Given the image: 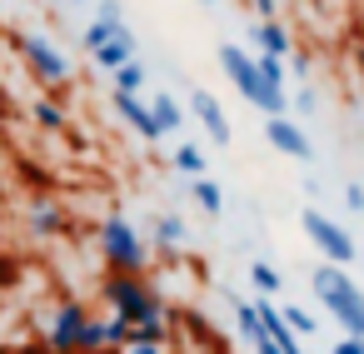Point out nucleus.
<instances>
[{"label":"nucleus","mask_w":364,"mask_h":354,"mask_svg":"<svg viewBox=\"0 0 364 354\" xmlns=\"http://www.w3.org/2000/svg\"><path fill=\"white\" fill-rule=\"evenodd\" d=\"M90 60H95L100 70H110V75H115L120 65H130V60H135V31H130V26H120V31H115V36H110Z\"/></svg>","instance_id":"12"},{"label":"nucleus","mask_w":364,"mask_h":354,"mask_svg":"<svg viewBox=\"0 0 364 354\" xmlns=\"http://www.w3.org/2000/svg\"><path fill=\"white\" fill-rule=\"evenodd\" d=\"M115 31H120V26H110V21H100V16H95V21L85 26V36H80V45H85V55H95V50H100V45H105V41H110Z\"/></svg>","instance_id":"21"},{"label":"nucleus","mask_w":364,"mask_h":354,"mask_svg":"<svg viewBox=\"0 0 364 354\" xmlns=\"http://www.w3.org/2000/svg\"><path fill=\"white\" fill-rule=\"evenodd\" d=\"M0 225H6V210H0Z\"/></svg>","instance_id":"37"},{"label":"nucleus","mask_w":364,"mask_h":354,"mask_svg":"<svg viewBox=\"0 0 364 354\" xmlns=\"http://www.w3.org/2000/svg\"><path fill=\"white\" fill-rule=\"evenodd\" d=\"M100 294H105L110 314H120V319H130V324H145V319H170L165 299L155 294V284H150L145 274H120V269H110V274L100 279Z\"/></svg>","instance_id":"1"},{"label":"nucleus","mask_w":364,"mask_h":354,"mask_svg":"<svg viewBox=\"0 0 364 354\" xmlns=\"http://www.w3.org/2000/svg\"><path fill=\"white\" fill-rule=\"evenodd\" d=\"M284 319H289V329H294V334H314V319H309L299 304H284Z\"/></svg>","instance_id":"27"},{"label":"nucleus","mask_w":364,"mask_h":354,"mask_svg":"<svg viewBox=\"0 0 364 354\" xmlns=\"http://www.w3.org/2000/svg\"><path fill=\"white\" fill-rule=\"evenodd\" d=\"M100 21H110V26H125V11H120V0H100V11H95Z\"/></svg>","instance_id":"28"},{"label":"nucleus","mask_w":364,"mask_h":354,"mask_svg":"<svg viewBox=\"0 0 364 354\" xmlns=\"http://www.w3.org/2000/svg\"><path fill=\"white\" fill-rule=\"evenodd\" d=\"M264 140H269L279 155H289V160H314L309 135H304L294 120H284V115H264Z\"/></svg>","instance_id":"8"},{"label":"nucleus","mask_w":364,"mask_h":354,"mask_svg":"<svg viewBox=\"0 0 364 354\" xmlns=\"http://www.w3.org/2000/svg\"><path fill=\"white\" fill-rule=\"evenodd\" d=\"M155 245L160 250H180L185 245V220L180 215H160L155 220Z\"/></svg>","instance_id":"17"},{"label":"nucleus","mask_w":364,"mask_h":354,"mask_svg":"<svg viewBox=\"0 0 364 354\" xmlns=\"http://www.w3.org/2000/svg\"><path fill=\"white\" fill-rule=\"evenodd\" d=\"M85 324H90V309H85L80 299H65V304L50 314L46 344H50L55 354H80V334H85Z\"/></svg>","instance_id":"7"},{"label":"nucleus","mask_w":364,"mask_h":354,"mask_svg":"<svg viewBox=\"0 0 364 354\" xmlns=\"http://www.w3.org/2000/svg\"><path fill=\"white\" fill-rule=\"evenodd\" d=\"M255 41H259V50H269V55H279V60L294 55V41H289V31H284L279 21H259V26H255Z\"/></svg>","instance_id":"13"},{"label":"nucleus","mask_w":364,"mask_h":354,"mask_svg":"<svg viewBox=\"0 0 364 354\" xmlns=\"http://www.w3.org/2000/svg\"><path fill=\"white\" fill-rule=\"evenodd\" d=\"M0 190H6V150H0Z\"/></svg>","instance_id":"35"},{"label":"nucleus","mask_w":364,"mask_h":354,"mask_svg":"<svg viewBox=\"0 0 364 354\" xmlns=\"http://www.w3.org/2000/svg\"><path fill=\"white\" fill-rule=\"evenodd\" d=\"M130 339H135V324H130V319H120V314H110V319H105V349H115V354H120Z\"/></svg>","instance_id":"20"},{"label":"nucleus","mask_w":364,"mask_h":354,"mask_svg":"<svg viewBox=\"0 0 364 354\" xmlns=\"http://www.w3.org/2000/svg\"><path fill=\"white\" fill-rule=\"evenodd\" d=\"M11 45L21 50V60L31 65V75L46 85V90H60V85H70V60L46 41V36H11Z\"/></svg>","instance_id":"5"},{"label":"nucleus","mask_w":364,"mask_h":354,"mask_svg":"<svg viewBox=\"0 0 364 354\" xmlns=\"http://www.w3.org/2000/svg\"><path fill=\"white\" fill-rule=\"evenodd\" d=\"M329 354H364V339H359V334H344V339H339Z\"/></svg>","instance_id":"29"},{"label":"nucleus","mask_w":364,"mask_h":354,"mask_svg":"<svg viewBox=\"0 0 364 354\" xmlns=\"http://www.w3.org/2000/svg\"><path fill=\"white\" fill-rule=\"evenodd\" d=\"M115 90H125V95H140V90H145V65H140V60L120 65V70H115Z\"/></svg>","instance_id":"22"},{"label":"nucleus","mask_w":364,"mask_h":354,"mask_svg":"<svg viewBox=\"0 0 364 354\" xmlns=\"http://www.w3.org/2000/svg\"><path fill=\"white\" fill-rule=\"evenodd\" d=\"M250 11H255L259 21H274V11H279V6H274V0H250Z\"/></svg>","instance_id":"31"},{"label":"nucleus","mask_w":364,"mask_h":354,"mask_svg":"<svg viewBox=\"0 0 364 354\" xmlns=\"http://www.w3.org/2000/svg\"><path fill=\"white\" fill-rule=\"evenodd\" d=\"M314 105H319V100H314V90H309V85H304V90H299V110H304V115H309V110H314Z\"/></svg>","instance_id":"33"},{"label":"nucleus","mask_w":364,"mask_h":354,"mask_svg":"<svg viewBox=\"0 0 364 354\" xmlns=\"http://www.w3.org/2000/svg\"><path fill=\"white\" fill-rule=\"evenodd\" d=\"M120 354H170V344H125Z\"/></svg>","instance_id":"30"},{"label":"nucleus","mask_w":364,"mask_h":354,"mask_svg":"<svg viewBox=\"0 0 364 354\" xmlns=\"http://www.w3.org/2000/svg\"><path fill=\"white\" fill-rule=\"evenodd\" d=\"M150 115H155V130H160V135H175V130L185 125V110H180V105H175L165 90L150 100Z\"/></svg>","instance_id":"14"},{"label":"nucleus","mask_w":364,"mask_h":354,"mask_svg":"<svg viewBox=\"0 0 364 354\" xmlns=\"http://www.w3.org/2000/svg\"><path fill=\"white\" fill-rule=\"evenodd\" d=\"M26 225H31V235L55 240V235H65V230H70V215H65V205H60V200L36 195V200H31V210H26Z\"/></svg>","instance_id":"9"},{"label":"nucleus","mask_w":364,"mask_h":354,"mask_svg":"<svg viewBox=\"0 0 364 354\" xmlns=\"http://www.w3.org/2000/svg\"><path fill=\"white\" fill-rule=\"evenodd\" d=\"M235 324H240V334L255 344V339H264V329H259V309H255V299H235Z\"/></svg>","instance_id":"18"},{"label":"nucleus","mask_w":364,"mask_h":354,"mask_svg":"<svg viewBox=\"0 0 364 354\" xmlns=\"http://www.w3.org/2000/svg\"><path fill=\"white\" fill-rule=\"evenodd\" d=\"M299 225H304L309 245H314V250H319V254H324L329 264H354V240H349V235H344V230H339L334 220H324V215H319L314 205H309V210L299 215Z\"/></svg>","instance_id":"6"},{"label":"nucleus","mask_w":364,"mask_h":354,"mask_svg":"<svg viewBox=\"0 0 364 354\" xmlns=\"http://www.w3.org/2000/svg\"><path fill=\"white\" fill-rule=\"evenodd\" d=\"M250 279L259 284V294H279V289H284L279 269H274V264H264V259H255V264H250Z\"/></svg>","instance_id":"23"},{"label":"nucleus","mask_w":364,"mask_h":354,"mask_svg":"<svg viewBox=\"0 0 364 354\" xmlns=\"http://www.w3.org/2000/svg\"><path fill=\"white\" fill-rule=\"evenodd\" d=\"M354 65H359V75H364V36H359V45H354Z\"/></svg>","instance_id":"34"},{"label":"nucleus","mask_w":364,"mask_h":354,"mask_svg":"<svg viewBox=\"0 0 364 354\" xmlns=\"http://www.w3.org/2000/svg\"><path fill=\"white\" fill-rule=\"evenodd\" d=\"M115 100V110H120V120L140 135V140H160V130H155V115H150V105L140 100V95H125V90H115L110 95Z\"/></svg>","instance_id":"11"},{"label":"nucleus","mask_w":364,"mask_h":354,"mask_svg":"<svg viewBox=\"0 0 364 354\" xmlns=\"http://www.w3.org/2000/svg\"><path fill=\"white\" fill-rule=\"evenodd\" d=\"M190 110H195V120L210 130L215 145H230V140H235V130H230V120H225V110H220V100H215L210 90H195V95H190Z\"/></svg>","instance_id":"10"},{"label":"nucleus","mask_w":364,"mask_h":354,"mask_svg":"<svg viewBox=\"0 0 364 354\" xmlns=\"http://www.w3.org/2000/svg\"><path fill=\"white\" fill-rule=\"evenodd\" d=\"M200 6H215V0H200Z\"/></svg>","instance_id":"36"},{"label":"nucleus","mask_w":364,"mask_h":354,"mask_svg":"<svg viewBox=\"0 0 364 354\" xmlns=\"http://www.w3.org/2000/svg\"><path fill=\"white\" fill-rule=\"evenodd\" d=\"M175 170L190 175V180H200V175H205V150H200V145H180V150H175Z\"/></svg>","instance_id":"19"},{"label":"nucleus","mask_w":364,"mask_h":354,"mask_svg":"<svg viewBox=\"0 0 364 354\" xmlns=\"http://www.w3.org/2000/svg\"><path fill=\"white\" fill-rule=\"evenodd\" d=\"M255 70L264 75V85H269V90H284V60H279V55H269V50H264V55L255 60Z\"/></svg>","instance_id":"25"},{"label":"nucleus","mask_w":364,"mask_h":354,"mask_svg":"<svg viewBox=\"0 0 364 354\" xmlns=\"http://www.w3.org/2000/svg\"><path fill=\"white\" fill-rule=\"evenodd\" d=\"M100 349H105V319L90 314V324H85V334H80V354H100Z\"/></svg>","instance_id":"26"},{"label":"nucleus","mask_w":364,"mask_h":354,"mask_svg":"<svg viewBox=\"0 0 364 354\" xmlns=\"http://www.w3.org/2000/svg\"><path fill=\"white\" fill-rule=\"evenodd\" d=\"M344 205H349V210H364V190H359V185H344Z\"/></svg>","instance_id":"32"},{"label":"nucleus","mask_w":364,"mask_h":354,"mask_svg":"<svg viewBox=\"0 0 364 354\" xmlns=\"http://www.w3.org/2000/svg\"><path fill=\"white\" fill-rule=\"evenodd\" d=\"M309 284H314V294L324 299V309L344 324V334H359L364 339V289L344 274V264H319L314 274H309Z\"/></svg>","instance_id":"2"},{"label":"nucleus","mask_w":364,"mask_h":354,"mask_svg":"<svg viewBox=\"0 0 364 354\" xmlns=\"http://www.w3.org/2000/svg\"><path fill=\"white\" fill-rule=\"evenodd\" d=\"M220 65H225L230 85H235L255 110H264V115H284V90H269L264 75L255 70V60H250L240 45H220Z\"/></svg>","instance_id":"4"},{"label":"nucleus","mask_w":364,"mask_h":354,"mask_svg":"<svg viewBox=\"0 0 364 354\" xmlns=\"http://www.w3.org/2000/svg\"><path fill=\"white\" fill-rule=\"evenodd\" d=\"M130 344H170V319H145L135 324V339Z\"/></svg>","instance_id":"24"},{"label":"nucleus","mask_w":364,"mask_h":354,"mask_svg":"<svg viewBox=\"0 0 364 354\" xmlns=\"http://www.w3.org/2000/svg\"><path fill=\"white\" fill-rule=\"evenodd\" d=\"M95 235H100V254H105L110 269H120V274H145V269H150V250H145V240L130 230L125 215H105Z\"/></svg>","instance_id":"3"},{"label":"nucleus","mask_w":364,"mask_h":354,"mask_svg":"<svg viewBox=\"0 0 364 354\" xmlns=\"http://www.w3.org/2000/svg\"><path fill=\"white\" fill-rule=\"evenodd\" d=\"M31 120H36L41 130H50V135H60V130H65V110H60L55 100H46V95L31 105Z\"/></svg>","instance_id":"16"},{"label":"nucleus","mask_w":364,"mask_h":354,"mask_svg":"<svg viewBox=\"0 0 364 354\" xmlns=\"http://www.w3.org/2000/svg\"><path fill=\"white\" fill-rule=\"evenodd\" d=\"M190 195H195V205H200L210 220H220V215H225V190H220L210 175H200V180L190 185Z\"/></svg>","instance_id":"15"}]
</instances>
